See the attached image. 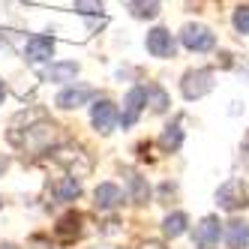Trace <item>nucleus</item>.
<instances>
[{"mask_svg":"<svg viewBox=\"0 0 249 249\" xmlns=\"http://www.w3.org/2000/svg\"><path fill=\"white\" fill-rule=\"evenodd\" d=\"M180 42H183L189 51H198V54H204V51H213V48H216V33H213L210 27H204V24H186L183 33H180Z\"/></svg>","mask_w":249,"mask_h":249,"instance_id":"nucleus-1","label":"nucleus"},{"mask_svg":"<svg viewBox=\"0 0 249 249\" xmlns=\"http://www.w3.org/2000/svg\"><path fill=\"white\" fill-rule=\"evenodd\" d=\"M216 204H219L222 210H240V207L249 204V201H246V186H243L240 177H231V180H225V183L216 189Z\"/></svg>","mask_w":249,"mask_h":249,"instance_id":"nucleus-2","label":"nucleus"},{"mask_svg":"<svg viewBox=\"0 0 249 249\" xmlns=\"http://www.w3.org/2000/svg\"><path fill=\"white\" fill-rule=\"evenodd\" d=\"M183 96L186 99H201L204 93L213 90V72L210 69H189L183 75Z\"/></svg>","mask_w":249,"mask_h":249,"instance_id":"nucleus-3","label":"nucleus"},{"mask_svg":"<svg viewBox=\"0 0 249 249\" xmlns=\"http://www.w3.org/2000/svg\"><path fill=\"white\" fill-rule=\"evenodd\" d=\"M144 102H147V90H144V87H132V90L126 93V102H123V114H120V120H117L123 129H132L135 123H138L141 111H144Z\"/></svg>","mask_w":249,"mask_h":249,"instance_id":"nucleus-4","label":"nucleus"},{"mask_svg":"<svg viewBox=\"0 0 249 249\" xmlns=\"http://www.w3.org/2000/svg\"><path fill=\"white\" fill-rule=\"evenodd\" d=\"M144 45H147L150 54L159 57V60L174 57V51H177V42H174V36H171V30H165V27H153V30L147 33Z\"/></svg>","mask_w":249,"mask_h":249,"instance_id":"nucleus-5","label":"nucleus"},{"mask_svg":"<svg viewBox=\"0 0 249 249\" xmlns=\"http://www.w3.org/2000/svg\"><path fill=\"white\" fill-rule=\"evenodd\" d=\"M219 237H222V222L216 216H204L198 225L192 228V243L198 249H213L219 243Z\"/></svg>","mask_w":249,"mask_h":249,"instance_id":"nucleus-6","label":"nucleus"},{"mask_svg":"<svg viewBox=\"0 0 249 249\" xmlns=\"http://www.w3.org/2000/svg\"><path fill=\"white\" fill-rule=\"evenodd\" d=\"M117 120H120V114H117V108H114V102H111V99H99V102L93 105L90 123H93V129H96V132L108 135V132L117 126Z\"/></svg>","mask_w":249,"mask_h":249,"instance_id":"nucleus-7","label":"nucleus"},{"mask_svg":"<svg viewBox=\"0 0 249 249\" xmlns=\"http://www.w3.org/2000/svg\"><path fill=\"white\" fill-rule=\"evenodd\" d=\"M24 57L27 63H45L54 57V39L51 36H30L24 45Z\"/></svg>","mask_w":249,"mask_h":249,"instance_id":"nucleus-8","label":"nucleus"},{"mask_svg":"<svg viewBox=\"0 0 249 249\" xmlns=\"http://www.w3.org/2000/svg\"><path fill=\"white\" fill-rule=\"evenodd\" d=\"M93 87H87V84H72V87H66V90L57 93V105L60 108H78V105H84L87 99H93Z\"/></svg>","mask_w":249,"mask_h":249,"instance_id":"nucleus-9","label":"nucleus"},{"mask_svg":"<svg viewBox=\"0 0 249 249\" xmlns=\"http://www.w3.org/2000/svg\"><path fill=\"white\" fill-rule=\"evenodd\" d=\"M93 204L99 207V210H114V207H120L123 204V189L117 186V183H99L96 186V192H93Z\"/></svg>","mask_w":249,"mask_h":249,"instance_id":"nucleus-10","label":"nucleus"},{"mask_svg":"<svg viewBox=\"0 0 249 249\" xmlns=\"http://www.w3.org/2000/svg\"><path fill=\"white\" fill-rule=\"evenodd\" d=\"M225 240H228L231 249H249V222L231 219L225 225Z\"/></svg>","mask_w":249,"mask_h":249,"instance_id":"nucleus-11","label":"nucleus"},{"mask_svg":"<svg viewBox=\"0 0 249 249\" xmlns=\"http://www.w3.org/2000/svg\"><path fill=\"white\" fill-rule=\"evenodd\" d=\"M54 234L63 240V243H72L78 234H81V216L72 210V213H66V216L57 219V228H54Z\"/></svg>","mask_w":249,"mask_h":249,"instance_id":"nucleus-12","label":"nucleus"},{"mask_svg":"<svg viewBox=\"0 0 249 249\" xmlns=\"http://www.w3.org/2000/svg\"><path fill=\"white\" fill-rule=\"evenodd\" d=\"M78 75V63L75 60H63V63H51L42 69L45 81H72Z\"/></svg>","mask_w":249,"mask_h":249,"instance_id":"nucleus-13","label":"nucleus"},{"mask_svg":"<svg viewBox=\"0 0 249 249\" xmlns=\"http://www.w3.org/2000/svg\"><path fill=\"white\" fill-rule=\"evenodd\" d=\"M126 186H129V195H132L135 204H147V198H150V186H147L144 177L135 174V171H126Z\"/></svg>","mask_w":249,"mask_h":249,"instance_id":"nucleus-14","label":"nucleus"},{"mask_svg":"<svg viewBox=\"0 0 249 249\" xmlns=\"http://www.w3.org/2000/svg\"><path fill=\"white\" fill-rule=\"evenodd\" d=\"M159 144H162L165 153H171V150L180 147V144H183V129H180V123H171V126H165L162 138H159Z\"/></svg>","mask_w":249,"mask_h":249,"instance_id":"nucleus-15","label":"nucleus"},{"mask_svg":"<svg viewBox=\"0 0 249 249\" xmlns=\"http://www.w3.org/2000/svg\"><path fill=\"white\" fill-rule=\"evenodd\" d=\"M186 225H189V219H186V213H171V216H165V222H162V231H165V237H180L183 231H186Z\"/></svg>","mask_w":249,"mask_h":249,"instance_id":"nucleus-16","label":"nucleus"},{"mask_svg":"<svg viewBox=\"0 0 249 249\" xmlns=\"http://www.w3.org/2000/svg\"><path fill=\"white\" fill-rule=\"evenodd\" d=\"M159 3H162V0H132L129 9H132L135 18H156V15H159Z\"/></svg>","mask_w":249,"mask_h":249,"instance_id":"nucleus-17","label":"nucleus"},{"mask_svg":"<svg viewBox=\"0 0 249 249\" xmlns=\"http://www.w3.org/2000/svg\"><path fill=\"white\" fill-rule=\"evenodd\" d=\"M54 192H57V198H60V201H75L78 195H81V183L75 180V177H63Z\"/></svg>","mask_w":249,"mask_h":249,"instance_id":"nucleus-18","label":"nucleus"},{"mask_svg":"<svg viewBox=\"0 0 249 249\" xmlns=\"http://www.w3.org/2000/svg\"><path fill=\"white\" fill-rule=\"evenodd\" d=\"M144 90H147V99L153 102V111H156V114H162V111L168 108V96H165V90H162V87H156V84L144 87Z\"/></svg>","mask_w":249,"mask_h":249,"instance_id":"nucleus-19","label":"nucleus"},{"mask_svg":"<svg viewBox=\"0 0 249 249\" xmlns=\"http://www.w3.org/2000/svg\"><path fill=\"white\" fill-rule=\"evenodd\" d=\"M231 24H234L237 33H249V6H240L234 12V18H231Z\"/></svg>","mask_w":249,"mask_h":249,"instance_id":"nucleus-20","label":"nucleus"},{"mask_svg":"<svg viewBox=\"0 0 249 249\" xmlns=\"http://www.w3.org/2000/svg\"><path fill=\"white\" fill-rule=\"evenodd\" d=\"M75 9L81 15H99L102 12V0H75Z\"/></svg>","mask_w":249,"mask_h":249,"instance_id":"nucleus-21","label":"nucleus"},{"mask_svg":"<svg viewBox=\"0 0 249 249\" xmlns=\"http://www.w3.org/2000/svg\"><path fill=\"white\" fill-rule=\"evenodd\" d=\"M6 165H9V159H6L3 153H0V174H3V171H6Z\"/></svg>","mask_w":249,"mask_h":249,"instance_id":"nucleus-22","label":"nucleus"},{"mask_svg":"<svg viewBox=\"0 0 249 249\" xmlns=\"http://www.w3.org/2000/svg\"><path fill=\"white\" fill-rule=\"evenodd\" d=\"M3 96H6V84L0 81V102H3Z\"/></svg>","mask_w":249,"mask_h":249,"instance_id":"nucleus-23","label":"nucleus"},{"mask_svg":"<svg viewBox=\"0 0 249 249\" xmlns=\"http://www.w3.org/2000/svg\"><path fill=\"white\" fill-rule=\"evenodd\" d=\"M0 249H18L15 243H0Z\"/></svg>","mask_w":249,"mask_h":249,"instance_id":"nucleus-24","label":"nucleus"},{"mask_svg":"<svg viewBox=\"0 0 249 249\" xmlns=\"http://www.w3.org/2000/svg\"><path fill=\"white\" fill-rule=\"evenodd\" d=\"M243 159H246V165H249V150H243Z\"/></svg>","mask_w":249,"mask_h":249,"instance_id":"nucleus-25","label":"nucleus"}]
</instances>
